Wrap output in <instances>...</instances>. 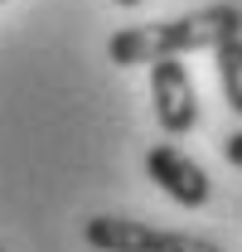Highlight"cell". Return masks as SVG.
I'll list each match as a JSON object with an SVG mask.
<instances>
[{"label": "cell", "mask_w": 242, "mask_h": 252, "mask_svg": "<svg viewBox=\"0 0 242 252\" xmlns=\"http://www.w3.org/2000/svg\"><path fill=\"white\" fill-rule=\"evenodd\" d=\"M83 238H88L97 252H223L213 238L155 228V223H141V219H117V214L88 219L83 223Z\"/></svg>", "instance_id": "obj_2"}, {"label": "cell", "mask_w": 242, "mask_h": 252, "mask_svg": "<svg viewBox=\"0 0 242 252\" xmlns=\"http://www.w3.org/2000/svg\"><path fill=\"white\" fill-rule=\"evenodd\" d=\"M151 102H155V122L165 136H189L199 126V97L189 83V68L180 59H155L151 63Z\"/></svg>", "instance_id": "obj_3"}, {"label": "cell", "mask_w": 242, "mask_h": 252, "mask_svg": "<svg viewBox=\"0 0 242 252\" xmlns=\"http://www.w3.org/2000/svg\"><path fill=\"white\" fill-rule=\"evenodd\" d=\"M233 34H242V10L238 5H209V10H194V15H175V20H151V25L117 30L107 39V59L117 68H136V63L218 49Z\"/></svg>", "instance_id": "obj_1"}, {"label": "cell", "mask_w": 242, "mask_h": 252, "mask_svg": "<svg viewBox=\"0 0 242 252\" xmlns=\"http://www.w3.org/2000/svg\"><path fill=\"white\" fill-rule=\"evenodd\" d=\"M0 5H5V0H0Z\"/></svg>", "instance_id": "obj_8"}, {"label": "cell", "mask_w": 242, "mask_h": 252, "mask_svg": "<svg viewBox=\"0 0 242 252\" xmlns=\"http://www.w3.org/2000/svg\"><path fill=\"white\" fill-rule=\"evenodd\" d=\"M117 5H141V0H117Z\"/></svg>", "instance_id": "obj_7"}, {"label": "cell", "mask_w": 242, "mask_h": 252, "mask_svg": "<svg viewBox=\"0 0 242 252\" xmlns=\"http://www.w3.org/2000/svg\"><path fill=\"white\" fill-rule=\"evenodd\" d=\"M213 63H218V83H223V97H228V107L242 117V34L223 39V44L213 49Z\"/></svg>", "instance_id": "obj_5"}, {"label": "cell", "mask_w": 242, "mask_h": 252, "mask_svg": "<svg viewBox=\"0 0 242 252\" xmlns=\"http://www.w3.org/2000/svg\"><path fill=\"white\" fill-rule=\"evenodd\" d=\"M223 156H228V160H233V165L242 170V131H233V136L223 141Z\"/></svg>", "instance_id": "obj_6"}, {"label": "cell", "mask_w": 242, "mask_h": 252, "mask_svg": "<svg viewBox=\"0 0 242 252\" xmlns=\"http://www.w3.org/2000/svg\"><path fill=\"white\" fill-rule=\"evenodd\" d=\"M146 175H151L175 204H184V209H204L209 194H213V180L204 175V165H199L194 156H184L175 141L146 151Z\"/></svg>", "instance_id": "obj_4"}]
</instances>
